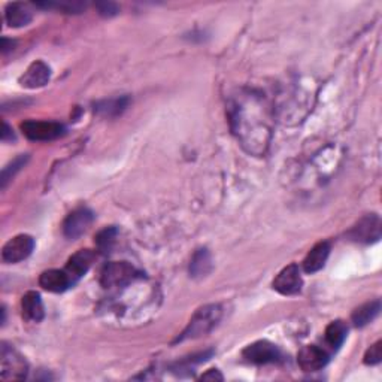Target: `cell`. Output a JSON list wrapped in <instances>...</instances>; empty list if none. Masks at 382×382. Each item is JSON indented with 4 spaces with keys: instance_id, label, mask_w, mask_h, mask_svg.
Returning <instances> with one entry per match:
<instances>
[{
    "instance_id": "6da1fadb",
    "label": "cell",
    "mask_w": 382,
    "mask_h": 382,
    "mask_svg": "<svg viewBox=\"0 0 382 382\" xmlns=\"http://www.w3.org/2000/svg\"><path fill=\"white\" fill-rule=\"evenodd\" d=\"M230 123L241 145L254 156H263L270 142L272 127L269 106L260 94L241 93L232 101Z\"/></svg>"
},
{
    "instance_id": "7a4b0ae2",
    "label": "cell",
    "mask_w": 382,
    "mask_h": 382,
    "mask_svg": "<svg viewBox=\"0 0 382 382\" xmlns=\"http://www.w3.org/2000/svg\"><path fill=\"white\" fill-rule=\"evenodd\" d=\"M223 316V309L220 304H205L199 308L191 316L189 325L185 327L184 332L177 337L175 342H184L189 339H198L205 335L212 332L220 323Z\"/></svg>"
},
{
    "instance_id": "3957f363",
    "label": "cell",
    "mask_w": 382,
    "mask_h": 382,
    "mask_svg": "<svg viewBox=\"0 0 382 382\" xmlns=\"http://www.w3.org/2000/svg\"><path fill=\"white\" fill-rule=\"evenodd\" d=\"M139 277V272L127 261H111L102 270L101 284L105 290H117L127 287Z\"/></svg>"
},
{
    "instance_id": "277c9868",
    "label": "cell",
    "mask_w": 382,
    "mask_h": 382,
    "mask_svg": "<svg viewBox=\"0 0 382 382\" xmlns=\"http://www.w3.org/2000/svg\"><path fill=\"white\" fill-rule=\"evenodd\" d=\"M29 365L24 357L13 346L2 342L0 348V378L3 381H23L27 376Z\"/></svg>"
},
{
    "instance_id": "5b68a950",
    "label": "cell",
    "mask_w": 382,
    "mask_h": 382,
    "mask_svg": "<svg viewBox=\"0 0 382 382\" xmlns=\"http://www.w3.org/2000/svg\"><path fill=\"white\" fill-rule=\"evenodd\" d=\"M21 130L26 135L27 139L36 142H48L61 138L66 133V128L63 124L56 122H35V119H29L21 124Z\"/></svg>"
},
{
    "instance_id": "8992f818",
    "label": "cell",
    "mask_w": 382,
    "mask_h": 382,
    "mask_svg": "<svg viewBox=\"0 0 382 382\" xmlns=\"http://www.w3.org/2000/svg\"><path fill=\"white\" fill-rule=\"evenodd\" d=\"M348 237L354 242L372 244L381 239V220L376 214L363 216L351 230L348 232Z\"/></svg>"
},
{
    "instance_id": "52a82bcc",
    "label": "cell",
    "mask_w": 382,
    "mask_h": 382,
    "mask_svg": "<svg viewBox=\"0 0 382 382\" xmlns=\"http://www.w3.org/2000/svg\"><path fill=\"white\" fill-rule=\"evenodd\" d=\"M242 357L248 363L269 365L279 362L282 355L279 348L275 344H272L269 341H257L244 349Z\"/></svg>"
},
{
    "instance_id": "ba28073f",
    "label": "cell",
    "mask_w": 382,
    "mask_h": 382,
    "mask_svg": "<svg viewBox=\"0 0 382 382\" xmlns=\"http://www.w3.org/2000/svg\"><path fill=\"white\" fill-rule=\"evenodd\" d=\"M35 248V239L29 235H18L5 244L2 258L8 265H15L26 260Z\"/></svg>"
},
{
    "instance_id": "9c48e42d",
    "label": "cell",
    "mask_w": 382,
    "mask_h": 382,
    "mask_svg": "<svg viewBox=\"0 0 382 382\" xmlns=\"http://www.w3.org/2000/svg\"><path fill=\"white\" fill-rule=\"evenodd\" d=\"M94 220V214L89 208H78L72 211L63 223V233L71 241L78 239L84 235Z\"/></svg>"
},
{
    "instance_id": "30bf717a",
    "label": "cell",
    "mask_w": 382,
    "mask_h": 382,
    "mask_svg": "<svg viewBox=\"0 0 382 382\" xmlns=\"http://www.w3.org/2000/svg\"><path fill=\"white\" fill-rule=\"evenodd\" d=\"M302 284L303 281L299 266L296 263H291L279 272L274 282H272V287L279 294H284V296H291V294L300 291Z\"/></svg>"
},
{
    "instance_id": "8fae6325",
    "label": "cell",
    "mask_w": 382,
    "mask_h": 382,
    "mask_svg": "<svg viewBox=\"0 0 382 382\" xmlns=\"http://www.w3.org/2000/svg\"><path fill=\"white\" fill-rule=\"evenodd\" d=\"M330 355L324 348L316 345L303 346L297 354V365L303 372H318L329 363Z\"/></svg>"
},
{
    "instance_id": "7c38bea8",
    "label": "cell",
    "mask_w": 382,
    "mask_h": 382,
    "mask_svg": "<svg viewBox=\"0 0 382 382\" xmlns=\"http://www.w3.org/2000/svg\"><path fill=\"white\" fill-rule=\"evenodd\" d=\"M51 78V68L45 61L36 60L30 64L26 72L20 76V84L24 89H41V87L47 85Z\"/></svg>"
},
{
    "instance_id": "4fadbf2b",
    "label": "cell",
    "mask_w": 382,
    "mask_h": 382,
    "mask_svg": "<svg viewBox=\"0 0 382 382\" xmlns=\"http://www.w3.org/2000/svg\"><path fill=\"white\" fill-rule=\"evenodd\" d=\"M94 253L91 249H80L78 253H75L69 260L68 265L64 267L66 274L69 275L72 284H75L78 279H81L89 269L91 267L93 261H94Z\"/></svg>"
},
{
    "instance_id": "5bb4252c",
    "label": "cell",
    "mask_w": 382,
    "mask_h": 382,
    "mask_svg": "<svg viewBox=\"0 0 382 382\" xmlns=\"http://www.w3.org/2000/svg\"><path fill=\"white\" fill-rule=\"evenodd\" d=\"M39 286L51 293H63L72 287L73 284L64 269H50L39 277Z\"/></svg>"
},
{
    "instance_id": "9a60e30c",
    "label": "cell",
    "mask_w": 382,
    "mask_h": 382,
    "mask_svg": "<svg viewBox=\"0 0 382 382\" xmlns=\"http://www.w3.org/2000/svg\"><path fill=\"white\" fill-rule=\"evenodd\" d=\"M21 314L29 323H41L45 316L41 294L36 291H27L21 299Z\"/></svg>"
},
{
    "instance_id": "2e32d148",
    "label": "cell",
    "mask_w": 382,
    "mask_h": 382,
    "mask_svg": "<svg viewBox=\"0 0 382 382\" xmlns=\"http://www.w3.org/2000/svg\"><path fill=\"white\" fill-rule=\"evenodd\" d=\"M330 254V244L327 241H321L316 244L308 256L303 260V270L307 274H315L325 266V261Z\"/></svg>"
},
{
    "instance_id": "e0dca14e",
    "label": "cell",
    "mask_w": 382,
    "mask_h": 382,
    "mask_svg": "<svg viewBox=\"0 0 382 382\" xmlns=\"http://www.w3.org/2000/svg\"><path fill=\"white\" fill-rule=\"evenodd\" d=\"M5 20H6V23H8L9 27L18 29V27H24L30 23L31 14H30V10L27 9L26 5L15 2V3H9L6 6Z\"/></svg>"
},
{
    "instance_id": "ac0fdd59",
    "label": "cell",
    "mask_w": 382,
    "mask_h": 382,
    "mask_svg": "<svg viewBox=\"0 0 382 382\" xmlns=\"http://www.w3.org/2000/svg\"><path fill=\"white\" fill-rule=\"evenodd\" d=\"M379 312H381V302L378 299L367 302V303H363L362 307L354 309L351 315V321L354 323L355 327H365L369 323H372L379 315Z\"/></svg>"
},
{
    "instance_id": "d6986e66",
    "label": "cell",
    "mask_w": 382,
    "mask_h": 382,
    "mask_svg": "<svg viewBox=\"0 0 382 382\" xmlns=\"http://www.w3.org/2000/svg\"><path fill=\"white\" fill-rule=\"evenodd\" d=\"M212 270V258L206 248L198 249L194 253L190 263V275L193 278H203Z\"/></svg>"
},
{
    "instance_id": "ffe728a7",
    "label": "cell",
    "mask_w": 382,
    "mask_h": 382,
    "mask_svg": "<svg viewBox=\"0 0 382 382\" xmlns=\"http://www.w3.org/2000/svg\"><path fill=\"white\" fill-rule=\"evenodd\" d=\"M346 335H348L346 324L341 320H337V321H333L327 325L325 333H324V339H325V344L329 345V348L333 349V351H336V349H339L342 346V344L345 342Z\"/></svg>"
},
{
    "instance_id": "44dd1931",
    "label": "cell",
    "mask_w": 382,
    "mask_h": 382,
    "mask_svg": "<svg viewBox=\"0 0 382 382\" xmlns=\"http://www.w3.org/2000/svg\"><path fill=\"white\" fill-rule=\"evenodd\" d=\"M128 106V97H114V99H106L102 102H97L94 105V111L102 117H117L122 114Z\"/></svg>"
},
{
    "instance_id": "7402d4cb",
    "label": "cell",
    "mask_w": 382,
    "mask_h": 382,
    "mask_svg": "<svg viewBox=\"0 0 382 382\" xmlns=\"http://www.w3.org/2000/svg\"><path fill=\"white\" fill-rule=\"evenodd\" d=\"M38 8L56 9L64 14H81L87 9V2L81 0H60V2H36Z\"/></svg>"
},
{
    "instance_id": "603a6c76",
    "label": "cell",
    "mask_w": 382,
    "mask_h": 382,
    "mask_svg": "<svg viewBox=\"0 0 382 382\" xmlns=\"http://www.w3.org/2000/svg\"><path fill=\"white\" fill-rule=\"evenodd\" d=\"M27 161H29V154H20L13 161H9L8 165L2 169V177H0V189L5 190L8 182L26 166Z\"/></svg>"
},
{
    "instance_id": "cb8c5ba5",
    "label": "cell",
    "mask_w": 382,
    "mask_h": 382,
    "mask_svg": "<svg viewBox=\"0 0 382 382\" xmlns=\"http://www.w3.org/2000/svg\"><path fill=\"white\" fill-rule=\"evenodd\" d=\"M117 235H118V230L115 227L103 228V230H101L99 233H97V236L94 239L97 249H99L102 254L111 253V249L114 248L115 241H117Z\"/></svg>"
},
{
    "instance_id": "d4e9b609",
    "label": "cell",
    "mask_w": 382,
    "mask_h": 382,
    "mask_svg": "<svg viewBox=\"0 0 382 382\" xmlns=\"http://www.w3.org/2000/svg\"><path fill=\"white\" fill-rule=\"evenodd\" d=\"M94 8L97 9V13L105 18H111L119 14V6L115 2H109V0H105V2H96Z\"/></svg>"
},
{
    "instance_id": "484cf974",
    "label": "cell",
    "mask_w": 382,
    "mask_h": 382,
    "mask_svg": "<svg viewBox=\"0 0 382 382\" xmlns=\"http://www.w3.org/2000/svg\"><path fill=\"white\" fill-rule=\"evenodd\" d=\"M381 360H382V342L378 341L376 344H374L366 351V354H365V363L370 365V366H374V365L381 363Z\"/></svg>"
},
{
    "instance_id": "4316f807",
    "label": "cell",
    "mask_w": 382,
    "mask_h": 382,
    "mask_svg": "<svg viewBox=\"0 0 382 382\" xmlns=\"http://www.w3.org/2000/svg\"><path fill=\"white\" fill-rule=\"evenodd\" d=\"M200 379H205V381H208V379H211V381H223V375L218 372L216 369H211L206 374H203Z\"/></svg>"
},
{
    "instance_id": "83f0119b",
    "label": "cell",
    "mask_w": 382,
    "mask_h": 382,
    "mask_svg": "<svg viewBox=\"0 0 382 382\" xmlns=\"http://www.w3.org/2000/svg\"><path fill=\"white\" fill-rule=\"evenodd\" d=\"M15 140L13 128L8 126V123H3V130H2V142H13Z\"/></svg>"
},
{
    "instance_id": "f1b7e54d",
    "label": "cell",
    "mask_w": 382,
    "mask_h": 382,
    "mask_svg": "<svg viewBox=\"0 0 382 382\" xmlns=\"http://www.w3.org/2000/svg\"><path fill=\"white\" fill-rule=\"evenodd\" d=\"M14 47H15V41L8 39V38H2V52L3 54H6L10 50H14Z\"/></svg>"
}]
</instances>
